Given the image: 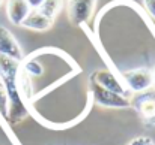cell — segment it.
<instances>
[{"label": "cell", "instance_id": "obj_4", "mask_svg": "<svg viewBox=\"0 0 155 145\" xmlns=\"http://www.w3.org/2000/svg\"><path fill=\"white\" fill-rule=\"evenodd\" d=\"M97 0H71L69 2V20L75 26H81L92 17Z\"/></svg>", "mask_w": 155, "mask_h": 145}, {"label": "cell", "instance_id": "obj_2", "mask_svg": "<svg viewBox=\"0 0 155 145\" xmlns=\"http://www.w3.org/2000/svg\"><path fill=\"white\" fill-rule=\"evenodd\" d=\"M89 88H91V94L94 97V102L97 105H100V106H104V108H119V109L131 106V102H130L128 97L120 96V94L113 93L110 90H105V88L98 85L92 79H91Z\"/></svg>", "mask_w": 155, "mask_h": 145}, {"label": "cell", "instance_id": "obj_5", "mask_svg": "<svg viewBox=\"0 0 155 145\" xmlns=\"http://www.w3.org/2000/svg\"><path fill=\"white\" fill-rule=\"evenodd\" d=\"M91 79L95 81V82H97L98 85H101L103 88L110 90V91H113V93H117V94H120V96L128 97V94H130V91H128V88L124 85V82H120L119 78H117L114 73H111L110 70H97L95 73L91 75Z\"/></svg>", "mask_w": 155, "mask_h": 145}, {"label": "cell", "instance_id": "obj_16", "mask_svg": "<svg viewBox=\"0 0 155 145\" xmlns=\"http://www.w3.org/2000/svg\"><path fill=\"white\" fill-rule=\"evenodd\" d=\"M2 3H3V0H0V5H2Z\"/></svg>", "mask_w": 155, "mask_h": 145}, {"label": "cell", "instance_id": "obj_14", "mask_svg": "<svg viewBox=\"0 0 155 145\" xmlns=\"http://www.w3.org/2000/svg\"><path fill=\"white\" fill-rule=\"evenodd\" d=\"M26 2L29 3L30 9H39V8H41V5H42L45 0H26Z\"/></svg>", "mask_w": 155, "mask_h": 145}, {"label": "cell", "instance_id": "obj_8", "mask_svg": "<svg viewBox=\"0 0 155 145\" xmlns=\"http://www.w3.org/2000/svg\"><path fill=\"white\" fill-rule=\"evenodd\" d=\"M23 27L29 29V30H35V32H45L53 26V20L48 17H45L44 14H41L38 9H32L29 12V15L26 17V20L21 24Z\"/></svg>", "mask_w": 155, "mask_h": 145}, {"label": "cell", "instance_id": "obj_15", "mask_svg": "<svg viewBox=\"0 0 155 145\" xmlns=\"http://www.w3.org/2000/svg\"><path fill=\"white\" fill-rule=\"evenodd\" d=\"M152 76H154V85H155V67H154V70H152Z\"/></svg>", "mask_w": 155, "mask_h": 145}, {"label": "cell", "instance_id": "obj_3", "mask_svg": "<svg viewBox=\"0 0 155 145\" xmlns=\"http://www.w3.org/2000/svg\"><path fill=\"white\" fill-rule=\"evenodd\" d=\"M122 78H124V82H125V87L128 88V91H133V93L148 91L154 85L152 70H149L146 67L125 72V73H122Z\"/></svg>", "mask_w": 155, "mask_h": 145}, {"label": "cell", "instance_id": "obj_17", "mask_svg": "<svg viewBox=\"0 0 155 145\" xmlns=\"http://www.w3.org/2000/svg\"><path fill=\"white\" fill-rule=\"evenodd\" d=\"M69 2H71V0H69Z\"/></svg>", "mask_w": 155, "mask_h": 145}, {"label": "cell", "instance_id": "obj_6", "mask_svg": "<svg viewBox=\"0 0 155 145\" xmlns=\"http://www.w3.org/2000/svg\"><path fill=\"white\" fill-rule=\"evenodd\" d=\"M0 55L14 58L17 61H23L24 58L20 44L14 38V35L3 26H0Z\"/></svg>", "mask_w": 155, "mask_h": 145}, {"label": "cell", "instance_id": "obj_11", "mask_svg": "<svg viewBox=\"0 0 155 145\" xmlns=\"http://www.w3.org/2000/svg\"><path fill=\"white\" fill-rule=\"evenodd\" d=\"M8 114H9V97L6 87L0 78V120L8 123Z\"/></svg>", "mask_w": 155, "mask_h": 145}, {"label": "cell", "instance_id": "obj_10", "mask_svg": "<svg viewBox=\"0 0 155 145\" xmlns=\"http://www.w3.org/2000/svg\"><path fill=\"white\" fill-rule=\"evenodd\" d=\"M62 3H63V0H45L38 11L41 14H44L45 17H48L50 20H54L62 8Z\"/></svg>", "mask_w": 155, "mask_h": 145}, {"label": "cell", "instance_id": "obj_9", "mask_svg": "<svg viewBox=\"0 0 155 145\" xmlns=\"http://www.w3.org/2000/svg\"><path fill=\"white\" fill-rule=\"evenodd\" d=\"M139 111L146 120L155 118V97L145 96L143 99H140L139 100Z\"/></svg>", "mask_w": 155, "mask_h": 145}, {"label": "cell", "instance_id": "obj_12", "mask_svg": "<svg viewBox=\"0 0 155 145\" xmlns=\"http://www.w3.org/2000/svg\"><path fill=\"white\" fill-rule=\"evenodd\" d=\"M128 145H155V142L149 138V136H139V138L130 141Z\"/></svg>", "mask_w": 155, "mask_h": 145}, {"label": "cell", "instance_id": "obj_13", "mask_svg": "<svg viewBox=\"0 0 155 145\" xmlns=\"http://www.w3.org/2000/svg\"><path fill=\"white\" fill-rule=\"evenodd\" d=\"M143 5H145L146 11L149 12V15L155 20V0H143Z\"/></svg>", "mask_w": 155, "mask_h": 145}, {"label": "cell", "instance_id": "obj_1", "mask_svg": "<svg viewBox=\"0 0 155 145\" xmlns=\"http://www.w3.org/2000/svg\"><path fill=\"white\" fill-rule=\"evenodd\" d=\"M20 67H21V61L0 55V78L6 87L8 97H9V114H8L9 124H17L23 121L29 114L26 100L23 99L20 88H18Z\"/></svg>", "mask_w": 155, "mask_h": 145}, {"label": "cell", "instance_id": "obj_7", "mask_svg": "<svg viewBox=\"0 0 155 145\" xmlns=\"http://www.w3.org/2000/svg\"><path fill=\"white\" fill-rule=\"evenodd\" d=\"M30 11L32 9L26 0H8L6 2V15H8V20L14 26H21Z\"/></svg>", "mask_w": 155, "mask_h": 145}]
</instances>
